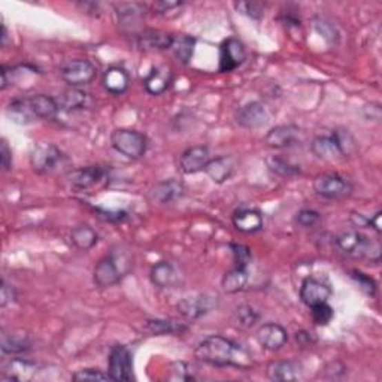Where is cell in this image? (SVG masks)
Here are the masks:
<instances>
[{
    "instance_id": "cell-55",
    "label": "cell",
    "mask_w": 382,
    "mask_h": 382,
    "mask_svg": "<svg viewBox=\"0 0 382 382\" xmlns=\"http://www.w3.org/2000/svg\"><path fill=\"white\" fill-rule=\"evenodd\" d=\"M0 43H2V47H6V43H8V29L5 24H2V36H0Z\"/></svg>"
},
{
    "instance_id": "cell-31",
    "label": "cell",
    "mask_w": 382,
    "mask_h": 382,
    "mask_svg": "<svg viewBox=\"0 0 382 382\" xmlns=\"http://www.w3.org/2000/svg\"><path fill=\"white\" fill-rule=\"evenodd\" d=\"M196 48V39L191 38L187 34H179L174 36V42H172L170 51L174 52V56L178 61L183 63V65H188L190 60L193 59Z\"/></svg>"
},
{
    "instance_id": "cell-14",
    "label": "cell",
    "mask_w": 382,
    "mask_h": 382,
    "mask_svg": "<svg viewBox=\"0 0 382 382\" xmlns=\"http://www.w3.org/2000/svg\"><path fill=\"white\" fill-rule=\"evenodd\" d=\"M257 341L268 351H278L288 342V333L281 324L268 323L257 330Z\"/></svg>"
},
{
    "instance_id": "cell-13",
    "label": "cell",
    "mask_w": 382,
    "mask_h": 382,
    "mask_svg": "<svg viewBox=\"0 0 382 382\" xmlns=\"http://www.w3.org/2000/svg\"><path fill=\"white\" fill-rule=\"evenodd\" d=\"M332 293L330 285L316 278H306L300 287V299L309 308L329 302Z\"/></svg>"
},
{
    "instance_id": "cell-47",
    "label": "cell",
    "mask_w": 382,
    "mask_h": 382,
    "mask_svg": "<svg viewBox=\"0 0 382 382\" xmlns=\"http://www.w3.org/2000/svg\"><path fill=\"white\" fill-rule=\"evenodd\" d=\"M17 299L15 290L6 281H2V293H0V306L6 308L9 303H14Z\"/></svg>"
},
{
    "instance_id": "cell-12",
    "label": "cell",
    "mask_w": 382,
    "mask_h": 382,
    "mask_svg": "<svg viewBox=\"0 0 382 382\" xmlns=\"http://www.w3.org/2000/svg\"><path fill=\"white\" fill-rule=\"evenodd\" d=\"M211 160V152L205 145H196L185 150L179 157V169L185 175H194L197 172L205 170L206 165Z\"/></svg>"
},
{
    "instance_id": "cell-27",
    "label": "cell",
    "mask_w": 382,
    "mask_h": 382,
    "mask_svg": "<svg viewBox=\"0 0 382 382\" xmlns=\"http://www.w3.org/2000/svg\"><path fill=\"white\" fill-rule=\"evenodd\" d=\"M174 42V34L161 30L148 29L139 36V47L145 50H170Z\"/></svg>"
},
{
    "instance_id": "cell-4",
    "label": "cell",
    "mask_w": 382,
    "mask_h": 382,
    "mask_svg": "<svg viewBox=\"0 0 382 382\" xmlns=\"http://www.w3.org/2000/svg\"><path fill=\"white\" fill-rule=\"evenodd\" d=\"M336 247L343 254L352 257H368L370 260H379V245L372 243L366 236L359 232H345L336 238Z\"/></svg>"
},
{
    "instance_id": "cell-46",
    "label": "cell",
    "mask_w": 382,
    "mask_h": 382,
    "mask_svg": "<svg viewBox=\"0 0 382 382\" xmlns=\"http://www.w3.org/2000/svg\"><path fill=\"white\" fill-rule=\"evenodd\" d=\"M172 381H190L193 376L188 375V368L184 361H177L170 366V376Z\"/></svg>"
},
{
    "instance_id": "cell-45",
    "label": "cell",
    "mask_w": 382,
    "mask_h": 382,
    "mask_svg": "<svg viewBox=\"0 0 382 382\" xmlns=\"http://www.w3.org/2000/svg\"><path fill=\"white\" fill-rule=\"evenodd\" d=\"M333 138L338 142L339 148L342 151V156H347V154H351L356 148V143H354L352 136L348 133V130H336L333 133Z\"/></svg>"
},
{
    "instance_id": "cell-49",
    "label": "cell",
    "mask_w": 382,
    "mask_h": 382,
    "mask_svg": "<svg viewBox=\"0 0 382 382\" xmlns=\"http://www.w3.org/2000/svg\"><path fill=\"white\" fill-rule=\"evenodd\" d=\"M99 214L106 221L118 223V221L127 220V212L125 211H115V212H112V211H99Z\"/></svg>"
},
{
    "instance_id": "cell-54",
    "label": "cell",
    "mask_w": 382,
    "mask_h": 382,
    "mask_svg": "<svg viewBox=\"0 0 382 382\" xmlns=\"http://www.w3.org/2000/svg\"><path fill=\"white\" fill-rule=\"evenodd\" d=\"M381 218H382V212L378 211L374 217L369 218V227H372L376 233L382 232V224H381Z\"/></svg>"
},
{
    "instance_id": "cell-29",
    "label": "cell",
    "mask_w": 382,
    "mask_h": 382,
    "mask_svg": "<svg viewBox=\"0 0 382 382\" xmlns=\"http://www.w3.org/2000/svg\"><path fill=\"white\" fill-rule=\"evenodd\" d=\"M70 241L78 250L88 251L93 247H96V243L99 241V234L96 233L93 227H90L88 224H79L72 229Z\"/></svg>"
},
{
    "instance_id": "cell-41",
    "label": "cell",
    "mask_w": 382,
    "mask_h": 382,
    "mask_svg": "<svg viewBox=\"0 0 382 382\" xmlns=\"http://www.w3.org/2000/svg\"><path fill=\"white\" fill-rule=\"evenodd\" d=\"M351 278L356 281V283L359 284V287L363 291H365L368 296H375L376 294V283H375L374 278H370L369 275L363 274V272H360V270H352Z\"/></svg>"
},
{
    "instance_id": "cell-23",
    "label": "cell",
    "mask_w": 382,
    "mask_h": 382,
    "mask_svg": "<svg viewBox=\"0 0 382 382\" xmlns=\"http://www.w3.org/2000/svg\"><path fill=\"white\" fill-rule=\"evenodd\" d=\"M103 88L108 93L114 96H120L127 92V88L130 86V77L127 74V70L120 66L109 68L102 78Z\"/></svg>"
},
{
    "instance_id": "cell-32",
    "label": "cell",
    "mask_w": 382,
    "mask_h": 382,
    "mask_svg": "<svg viewBox=\"0 0 382 382\" xmlns=\"http://www.w3.org/2000/svg\"><path fill=\"white\" fill-rule=\"evenodd\" d=\"M115 9H117L118 21H120V24L132 27L141 21L145 6L141 3H120L115 6Z\"/></svg>"
},
{
    "instance_id": "cell-20",
    "label": "cell",
    "mask_w": 382,
    "mask_h": 382,
    "mask_svg": "<svg viewBox=\"0 0 382 382\" xmlns=\"http://www.w3.org/2000/svg\"><path fill=\"white\" fill-rule=\"evenodd\" d=\"M236 230L242 233H256L263 229V215L259 209L242 208L238 209L232 217Z\"/></svg>"
},
{
    "instance_id": "cell-50",
    "label": "cell",
    "mask_w": 382,
    "mask_h": 382,
    "mask_svg": "<svg viewBox=\"0 0 382 382\" xmlns=\"http://www.w3.org/2000/svg\"><path fill=\"white\" fill-rule=\"evenodd\" d=\"M281 18H283V23L285 26H300V17L297 11H290V8H287V12H281Z\"/></svg>"
},
{
    "instance_id": "cell-48",
    "label": "cell",
    "mask_w": 382,
    "mask_h": 382,
    "mask_svg": "<svg viewBox=\"0 0 382 382\" xmlns=\"http://www.w3.org/2000/svg\"><path fill=\"white\" fill-rule=\"evenodd\" d=\"M0 160H2V168L5 170H9L12 166V151L9 150L8 142L2 141V148H0Z\"/></svg>"
},
{
    "instance_id": "cell-36",
    "label": "cell",
    "mask_w": 382,
    "mask_h": 382,
    "mask_svg": "<svg viewBox=\"0 0 382 382\" xmlns=\"http://www.w3.org/2000/svg\"><path fill=\"white\" fill-rule=\"evenodd\" d=\"M266 165L272 172H274V174H277L279 177H284V178H290V177H294V175L300 174L299 166H296V165H293V163H290L285 159L278 157V156L268 157Z\"/></svg>"
},
{
    "instance_id": "cell-39",
    "label": "cell",
    "mask_w": 382,
    "mask_h": 382,
    "mask_svg": "<svg viewBox=\"0 0 382 382\" xmlns=\"http://www.w3.org/2000/svg\"><path fill=\"white\" fill-rule=\"evenodd\" d=\"M234 8L236 11L252 18V20H260L265 15V5L259 2H238L234 3Z\"/></svg>"
},
{
    "instance_id": "cell-42",
    "label": "cell",
    "mask_w": 382,
    "mask_h": 382,
    "mask_svg": "<svg viewBox=\"0 0 382 382\" xmlns=\"http://www.w3.org/2000/svg\"><path fill=\"white\" fill-rule=\"evenodd\" d=\"M320 212L314 211V209H302L299 211L294 217V223L303 229H309V227L315 225L318 221H320Z\"/></svg>"
},
{
    "instance_id": "cell-15",
    "label": "cell",
    "mask_w": 382,
    "mask_h": 382,
    "mask_svg": "<svg viewBox=\"0 0 382 382\" xmlns=\"http://www.w3.org/2000/svg\"><path fill=\"white\" fill-rule=\"evenodd\" d=\"M26 102L29 105L34 120L36 118H39V120H56L59 112L61 111L57 99H52L47 94L27 96Z\"/></svg>"
},
{
    "instance_id": "cell-11",
    "label": "cell",
    "mask_w": 382,
    "mask_h": 382,
    "mask_svg": "<svg viewBox=\"0 0 382 382\" xmlns=\"http://www.w3.org/2000/svg\"><path fill=\"white\" fill-rule=\"evenodd\" d=\"M236 123L243 129H260L269 123V112L260 102H250L236 112Z\"/></svg>"
},
{
    "instance_id": "cell-22",
    "label": "cell",
    "mask_w": 382,
    "mask_h": 382,
    "mask_svg": "<svg viewBox=\"0 0 382 382\" xmlns=\"http://www.w3.org/2000/svg\"><path fill=\"white\" fill-rule=\"evenodd\" d=\"M266 375L270 381L290 382L300 378V365L291 360H278L268 365Z\"/></svg>"
},
{
    "instance_id": "cell-6",
    "label": "cell",
    "mask_w": 382,
    "mask_h": 382,
    "mask_svg": "<svg viewBox=\"0 0 382 382\" xmlns=\"http://www.w3.org/2000/svg\"><path fill=\"white\" fill-rule=\"evenodd\" d=\"M314 191L320 197L339 200L351 196L352 185L350 181L336 174H323L314 179Z\"/></svg>"
},
{
    "instance_id": "cell-7",
    "label": "cell",
    "mask_w": 382,
    "mask_h": 382,
    "mask_svg": "<svg viewBox=\"0 0 382 382\" xmlns=\"http://www.w3.org/2000/svg\"><path fill=\"white\" fill-rule=\"evenodd\" d=\"M96 66L90 60L77 59L70 60L60 69L61 79L70 87H83L92 83L96 77Z\"/></svg>"
},
{
    "instance_id": "cell-10",
    "label": "cell",
    "mask_w": 382,
    "mask_h": 382,
    "mask_svg": "<svg viewBox=\"0 0 382 382\" xmlns=\"http://www.w3.org/2000/svg\"><path fill=\"white\" fill-rule=\"evenodd\" d=\"M247 60V51H245L243 43L236 39L229 38L224 41L220 47V72H232L238 69L242 63Z\"/></svg>"
},
{
    "instance_id": "cell-52",
    "label": "cell",
    "mask_w": 382,
    "mask_h": 382,
    "mask_svg": "<svg viewBox=\"0 0 382 382\" xmlns=\"http://www.w3.org/2000/svg\"><path fill=\"white\" fill-rule=\"evenodd\" d=\"M181 2H157L156 5H154V11H157L159 14H165L168 11H170V9L174 8H179Z\"/></svg>"
},
{
    "instance_id": "cell-1",
    "label": "cell",
    "mask_w": 382,
    "mask_h": 382,
    "mask_svg": "<svg viewBox=\"0 0 382 382\" xmlns=\"http://www.w3.org/2000/svg\"><path fill=\"white\" fill-rule=\"evenodd\" d=\"M194 356L200 361L218 368L233 366L239 369H250L252 366L251 354L242 345L220 334L205 338L196 347Z\"/></svg>"
},
{
    "instance_id": "cell-21",
    "label": "cell",
    "mask_w": 382,
    "mask_h": 382,
    "mask_svg": "<svg viewBox=\"0 0 382 382\" xmlns=\"http://www.w3.org/2000/svg\"><path fill=\"white\" fill-rule=\"evenodd\" d=\"M184 193H185V187L181 181L166 179V181H161V183H159L152 188L151 197L154 202L165 205V203L175 202V200L183 197Z\"/></svg>"
},
{
    "instance_id": "cell-44",
    "label": "cell",
    "mask_w": 382,
    "mask_h": 382,
    "mask_svg": "<svg viewBox=\"0 0 382 382\" xmlns=\"http://www.w3.org/2000/svg\"><path fill=\"white\" fill-rule=\"evenodd\" d=\"M315 30L320 33L329 43H333V42H336L339 39L338 29H336V27L332 23L325 21V20H316L315 21Z\"/></svg>"
},
{
    "instance_id": "cell-38",
    "label": "cell",
    "mask_w": 382,
    "mask_h": 382,
    "mask_svg": "<svg viewBox=\"0 0 382 382\" xmlns=\"http://www.w3.org/2000/svg\"><path fill=\"white\" fill-rule=\"evenodd\" d=\"M311 316L312 321L316 325H329L334 316V311L333 308L329 303H320L315 305L311 308Z\"/></svg>"
},
{
    "instance_id": "cell-19",
    "label": "cell",
    "mask_w": 382,
    "mask_h": 382,
    "mask_svg": "<svg viewBox=\"0 0 382 382\" xmlns=\"http://www.w3.org/2000/svg\"><path fill=\"white\" fill-rule=\"evenodd\" d=\"M106 175V169L102 166H87L72 172L69 181L77 190H88L97 185Z\"/></svg>"
},
{
    "instance_id": "cell-18",
    "label": "cell",
    "mask_w": 382,
    "mask_h": 382,
    "mask_svg": "<svg viewBox=\"0 0 382 382\" xmlns=\"http://www.w3.org/2000/svg\"><path fill=\"white\" fill-rule=\"evenodd\" d=\"M299 127L294 124H283L270 129L266 134V143L275 150L293 147L299 136Z\"/></svg>"
},
{
    "instance_id": "cell-8",
    "label": "cell",
    "mask_w": 382,
    "mask_h": 382,
    "mask_svg": "<svg viewBox=\"0 0 382 382\" xmlns=\"http://www.w3.org/2000/svg\"><path fill=\"white\" fill-rule=\"evenodd\" d=\"M108 374L112 381L127 382L133 374V357L130 350L124 345H115L109 352Z\"/></svg>"
},
{
    "instance_id": "cell-17",
    "label": "cell",
    "mask_w": 382,
    "mask_h": 382,
    "mask_svg": "<svg viewBox=\"0 0 382 382\" xmlns=\"http://www.w3.org/2000/svg\"><path fill=\"white\" fill-rule=\"evenodd\" d=\"M172 83H174V72H172V69L168 66H157L143 79V87L150 94L159 96L168 92Z\"/></svg>"
},
{
    "instance_id": "cell-34",
    "label": "cell",
    "mask_w": 382,
    "mask_h": 382,
    "mask_svg": "<svg viewBox=\"0 0 382 382\" xmlns=\"http://www.w3.org/2000/svg\"><path fill=\"white\" fill-rule=\"evenodd\" d=\"M147 330L156 336L163 334H181L187 332V325L172 320H148Z\"/></svg>"
},
{
    "instance_id": "cell-26",
    "label": "cell",
    "mask_w": 382,
    "mask_h": 382,
    "mask_svg": "<svg viewBox=\"0 0 382 382\" xmlns=\"http://www.w3.org/2000/svg\"><path fill=\"white\" fill-rule=\"evenodd\" d=\"M151 283L159 288H170L177 284V270L169 261H159L151 268Z\"/></svg>"
},
{
    "instance_id": "cell-37",
    "label": "cell",
    "mask_w": 382,
    "mask_h": 382,
    "mask_svg": "<svg viewBox=\"0 0 382 382\" xmlns=\"http://www.w3.org/2000/svg\"><path fill=\"white\" fill-rule=\"evenodd\" d=\"M236 323H238L243 329H250V327L256 325V323L260 320L259 312L250 305H241L236 308L234 312Z\"/></svg>"
},
{
    "instance_id": "cell-9",
    "label": "cell",
    "mask_w": 382,
    "mask_h": 382,
    "mask_svg": "<svg viewBox=\"0 0 382 382\" xmlns=\"http://www.w3.org/2000/svg\"><path fill=\"white\" fill-rule=\"evenodd\" d=\"M217 306H218L217 297L211 294H194L179 300L177 309L184 318L193 321L208 315L209 312H212Z\"/></svg>"
},
{
    "instance_id": "cell-25",
    "label": "cell",
    "mask_w": 382,
    "mask_h": 382,
    "mask_svg": "<svg viewBox=\"0 0 382 382\" xmlns=\"http://www.w3.org/2000/svg\"><path fill=\"white\" fill-rule=\"evenodd\" d=\"M311 151L314 156L321 161H334L342 157V151L338 142L332 136H318L311 143Z\"/></svg>"
},
{
    "instance_id": "cell-2",
    "label": "cell",
    "mask_w": 382,
    "mask_h": 382,
    "mask_svg": "<svg viewBox=\"0 0 382 382\" xmlns=\"http://www.w3.org/2000/svg\"><path fill=\"white\" fill-rule=\"evenodd\" d=\"M111 145L121 156L132 160H139L147 152L148 139L147 136L138 130L117 129L111 134Z\"/></svg>"
},
{
    "instance_id": "cell-5",
    "label": "cell",
    "mask_w": 382,
    "mask_h": 382,
    "mask_svg": "<svg viewBox=\"0 0 382 382\" xmlns=\"http://www.w3.org/2000/svg\"><path fill=\"white\" fill-rule=\"evenodd\" d=\"M63 159H65V156H63V152L56 145L48 142H39L32 148L30 166L33 168L36 174H51V172L57 169L59 165H61Z\"/></svg>"
},
{
    "instance_id": "cell-35",
    "label": "cell",
    "mask_w": 382,
    "mask_h": 382,
    "mask_svg": "<svg viewBox=\"0 0 382 382\" xmlns=\"http://www.w3.org/2000/svg\"><path fill=\"white\" fill-rule=\"evenodd\" d=\"M2 352L3 354H11V356H15V354H21L30 350V342L26 336L21 334H2Z\"/></svg>"
},
{
    "instance_id": "cell-43",
    "label": "cell",
    "mask_w": 382,
    "mask_h": 382,
    "mask_svg": "<svg viewBox=\"0 0 382 382\" xmlns=\"http://www.w3.org/2000/svg\"><path fill=\"white\" fill-rule=\"evenodd\" d=\"M72 379L74 381H92V382H96V381H112L111 376H109V374H103L102 370L99 369H83V370H78L75 372L74 375H72Z\"/></svg>"
},
{
    "instance_id": "cell-33",
    "label": "cell",
    "mask_w": 382,
    "mask_h": 382,
    "mask_svg": "<svg viewBox=\"0 0 382 382\" xmlns=\"http://www.w3.org/2000/svg\"><path fill=\"white\" fill-rule=\"evenodd\" d=\"M6 114L17 124H30L32 121H34V117L30 112L29 105L26 102V97L14 99L12 102L9 103Z\"/></svg>"
},
{
    "instance_id": "cell-40",
    "label": "cell",
    "mask_w": 382,
    "mask_h": 382,
    "mask_svg": "<svg viewBox=\"0 0 382 382\" xmlns=\"http://www.w3.org/2000/svg\"><path fill=\"white\" fill-rule=\"evenodd\" d=\"M230 250L234 257L236 266L239 268H247L251 263V251L247 245L242 243H230Z\"/></svg>"
},
{
    "instance_id": "cell-28",
    "label": "cell",
    "mask_w": 382,
    "mask_h": 382,
    "mask_svg": "<svg viewBox=\"0 0 382 382\" xmlns=\"http://www.w3.org/2000/svg\"><path fill=\"white\" fill-rule=\"evenodd\" d=\"M36 372V365L24 359H14L6 366L2 381H27L30 379Z\"/></svg>"
},
{
    "instance_id": "cell-30",
    "label": "cell",
    "mask_w": 382,
    "mask_h": 382,
    "mask_svg": "<svg viewBox=\"0 0 382 382\" xmlns=\"http://www.w3.org/2000/svg\"><path fill=\"white\" fill-rule=\"evenodd\" d=\"M248 284V270L247 268L236 266L234 269L229 270L221 279V287L224 293L236 294L242 291Z\"/></svg>"
},
{
    "instance_id": "cell-53",
    "label": "cell",
    "mask_w": 382,
    "mask_h": 382,
    "mask_svg": "<svg viewBox=\"0 0 382 382\" xmlns=\"http://www.w3.org/2000/svg\"><path fill=\"white\" fill-rule=\"evenodd\" d=\"M351 223L354 227H369V218L365 217L363 214L352 212L351 214Z\"/></svg>"
},
{
    "instance_id": "cell-3",
    "label": "cell",
    "mask_w": 382,
    "mask_h": 382,
    "mask_svg": "<svg viewBox=\"0 0 382 382\" xmlns=\"http://www.w3.org/2000/svg\"><path fill=\"white\" fill-rule=\"evenodd\" d=\"M127 272H129V265L125 263L124 257L111 252L97 261L93 272V281L97 287L108 288L120 283Z\"/></svg>"
},
{
    "instance_id": "cell-24",
    "label": "cell",
    "mask_w": 382,
    "mask_h": 382,
    "mask_svg": "<svg viewBox=\"0 0 382 382\" xmlns=\"http://www.w3.org/2000/svg\"><path fill=\"white\" fill-rule=\"evenodd\" d=\"M205 172L215 184H223L233 175L234 159L230 156H220L211 159L205 168Z\"/></svg>"
},
{
    "instance_id": "cell-51",
    "label": "cell",
    "mask_w": 382,
    "mask_h": 382,
    "mask_svg": "<svg viewBox=\"0 0 382 382\" xmlns=\"http://www.w3.org/2000/svg\"><path fill=\"white\" fill-rule=\"evenodd\" d=\"M296 341L299 345H302V347H311V345L315 343V338L312 336V333L305 330L296 333Z\"/></svg>"
},
{
    "instance_id": "cell-16",
    "label": "cell",
    "mask_w": 382,
    "mask_h": 382,
    "mask_svg": "<svg viewBox=\"0 0 382 382\" xmlns=\"http://www.w3.org/2000/svg\"><path fill=\"white\" fill-rule=\"evenodd\" d=\"M57 102L63 111H87V109L93 108L94 99L92 97V94L84 92V90L72 87L61 93V96L57 99Z\"/></svg>"
}]
</instances>
